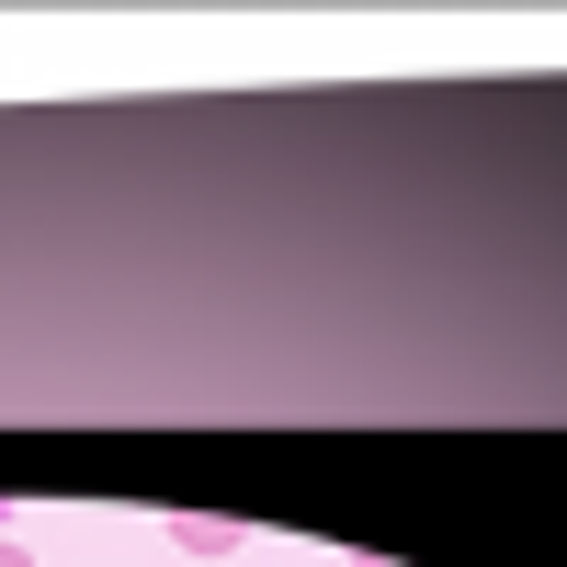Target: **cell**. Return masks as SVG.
Segmentation results:
<instances>
[{"instance_id":"1","label":"cell","mask_w":567,"mask_h":567,"mask_svg":"<svg viewBox=\"0 0 567 567\" xmlns=\"http://www.w3.org/2000/svg\"><path fill=\"white\" fill-rule=\"evenodd\" d=\"M171 534H182V556H239L250 545V523H227V511H182Z\"/></svg>"},{"instance_id":"2","label":"cell","mask_w":567,"mask_h":567,"mask_svg":"<svg viewBox=\"0 0 567 567\" xmlns=\"http://www.w3.org/2000/svg\"><path fill=\"white\" fill-rule=\"evenodd\" d=\"M0 567H34V556H23V545H0Z\"/></svg>"}]
</instances>
